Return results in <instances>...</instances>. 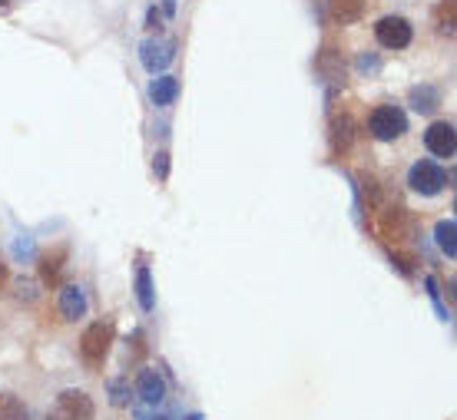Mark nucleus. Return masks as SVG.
<instances>
[{
	"label": "nucleus",
	"mask_w": 457,
	"mask_h": 420,
	"mask_svg": "<svg viewBox=\"0 0 457 420\" xmlns=\"http://www.w3.org/2000/svg\"><path fill=\"white\" fill-rule=\"evenodd\" d=\"M149 96H153L156 106H170V103L179 96V80H176V77H160V80H153Z\"/></svg>",
	"instance_id": "9b49d317"
},
{
	"label": "nucleus",
	"mask_w": 457,
	"mask_h": 420,
	"mask_svg": "<svg viewBox=\"0 0 457 420\" xmlns=\"http://www.w3.org/2000/svg\"><path fill=\"white\" fill-rule=\"evenodd\" d=\"M137 288H139V305L153 308V288H149V272H146V268H139V272H137Z\"/></svg>",
	"instance_id": "2eb2a0df"
},
{
	"label": "nucleus",
	"mask_w": 457,
	"mask_h": 420,
	"mask_svg": "<svg viewBox=\"0 0 457 420\" xmlns=\"http://www.w3.org/2000/svg\"><path fill=\"white\" fill-rule=\"evenodd\" d=\"M172 50H176V46H172L170 40H146V44L139 46V60H143V67L156 73V70L172 63Z\"/></svg>",
	"instance_id": "0eeeda50"
},
{
	"label": "nucleus",
	"mask_w": 457,
	"mask_h": 420,
	"mask_svg": "<svg viewBox=\"0 0 457 420\" xmlns=\"http://www.w3.org/2000/svg\"><path fill=\"white\" fill-rule=\"evenodd\" d=\"M368 133L378 139V143H395L408 133V116L401 106L395 103H385V106H378L375 113L368 116Z\"/></svg>",
	"instance_id": "f03ea898"
},
{
	"label": "nucleus",
	"mask_w": 457,
	"mask_h": 420,
	"mask_svg": "<svg viewBox=\"0 0 457 420\" xmlns=\"http://www.w3.org/2000/svg\"><path fill=\"white\" fill-rule=\"evenodd\" d=\"M375 37H378V44L385 46V50H404V46L411 44V37H414V27L404 17H381V21L375 23Z\"/></svg>",
	"instance_id": "39448f33"
},
{
	"label": "nucleus",
	"mask_w": 457,
	"mask_h": 420,
	"mask_svg": "<svg viewBox=\"0 0 457 420\" xmlns=\"http://www.w3.org/2000/svg\"><path fill=\"white\" fill-rule=\"evenodd\" d=\"M328 11L338 23H354L365 13V0H328Z\"/></svg>",
	"instance_id": "9d476101"
},
{
	"label": "nucleus",
	"mask_w": 457,
	"mask_h": 420,
	"mask_svg": "<svg viewBox=\"0 0 457 420\" xmlns=\"http://www.w3.org/2000/svg\"><path fill=\"white\" fill-rule=\"evenodd\" d=\"M139 387H143V398L146 400H160V394H162V381L153 371H146L143 375V381H139Z\"/></svg>",
	"instance_id": "4468645a"
},
{
	"label": "nucleus",
	"mask_w": 457,
	"mask_h": 420,
	"mask_svg": "<svg viewBox=\"0 0 457 420\" xmlns=\"http://www.w3.org/2000/svg\"><path fill=\"white\" fill-rule=\"evenodd\" d=\"M411 100H414V110H418V113H431V110H435V103H437V93L431 90V86H424V90L411 93Z\"/></svg>",
	"instance_id": "f8f14e48"
},
{
	"label": "nucleus",
	"mask_w": 457,
	"mask_h": 420,
	"mask_svg": "<svg viewBox=\"0 0 457 420\" xmlns=\"http://www.w3.org/2000/svg\"><path fill=\"white\" fill-rule=\"evenodd\" d=\"M0 420H34L27 400L13 391H0Z\"/></svg>",
	"instance_id": "1a4fd4ad"
},
{
	"label": "nucleus",
	"mask_w": 457,
	"mask_h": 420,
	"mask_svg": "<svg viewBox=\"0 0 457 420\" xmlns=\"http://www.w3.org/2000/svg\"><path fill=\"white\" fill-rule=\"evenodd\" d=\"M60 315L67 321H77L87 315V295H83V288H77V284H63L60 288Z\"/></svg>",
	"instance_id": "6e6552de"
},
{
	"label": "nucleus",
	"mask_w": 457,
	"mask_h": 420,
	"mask_svg": "<svg viewBox=\"0 0 457 420\" xmlns=\"http://www.w3.org/2000/svg\"><path fill=\"white\" fill-rule=\"evenodd\" d=\"M424 146L428 152H435L437 160H454L457 152V133H454V123H431L428 126V133H424Z\"/></svg>",
	"instance_id": "423d86ee"
},
{
	"label": "nucleus",
	"mask_w": 457,
	"mask_h": 420,
	"mask_svg": "<svg viewBox=\"0 0 457 420\" xmlns=\"http://www.w3.org/2000/svg\"><path fill=\"white\" fill-rule=\"evenodd\" d=\"M437 245H441V249H445L447 255L454 259V222H451V218L437 226Z\"/></svg>",
	"instance_id": "ddd939ff"
},
{
	"label": "nucleus",
	"mask_w": 457,
	"mask_h": 420,
	"mask_svg": "<svg viewBox=\"0 0 457 420\" xmlns=\"http://www.w3.org/2000/svg\"><path fill=\"white\" fill-rule=\"evenodd\" d=\"M44 420H96V404L83 387H63L50 398Z\"/></svg>",
	"instance_id": "f257e3e1"
},
{
	"label": "nucleus",
	"mask_w": 457,
	"mask_h": 420,
	"mask_svg": "<svg viewBox=\"0 0 457 420\" xmlns=\"http://www.w3.org/2000/svg\"><path fill=\"white\" fill-rule=\"evenodd\" d=\"M162 7H166V17H172L176 13V0H162Z\"/></svg>",
	"instance_id": "dca6fc26"
},
{
	"label": "nucleus",
	"mask_w": 457,
	"mask_h": 420,
	"mask_svg": "<svg viewBox=\"0 0 457 420\" xmlns=\"http://www.w3.org/2000/svg\"><path fill=\"white\" fill-rule=\"evenodd\" d=\"M110 341H113V328L104 325V321H96L90 328L83 331V341H80V354L83 361L90 364V367H100L106 361V351H110Z\"/></svg>",
	"instance_id": "7ed1b4c3"
},
{
	"label": "nucleus",
	"mask_w": 457,
	"mask_h": 420,
	"mask_svg": "<svg viewBox=\"0 0 457 420\" xmlns=\"http://www.w3.org/2000/svg\"><path fill=\"white\" fill-rule=\"evenodd\" d=\"M408 185H411L418 195H437L447 185V172L431 160L414 162L411 172H408Z\"/></svg>",
	"instance_id": "20e7f679"
}]
</instances>
